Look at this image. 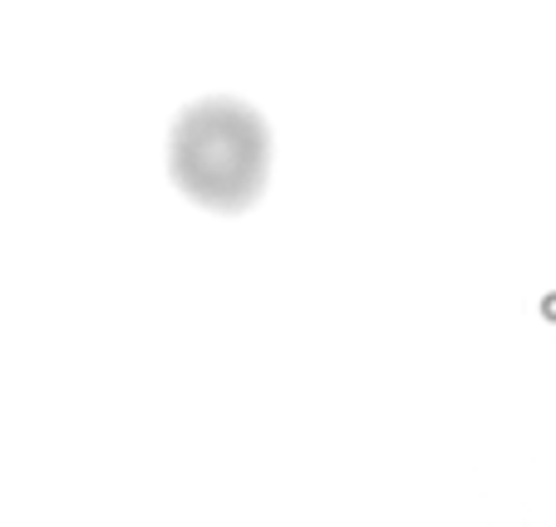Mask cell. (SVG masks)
Returning a JSON list of instances; mask_svg holds the SVG:
<instances>
[{
    "mask_svg": "<svg viewBox=\"0 0 556 527\" xmlns=\"http://www.w3.org/2000/svg\"><path fill=\"white\" fill-rule=\"evenodd\" d=\"M178 178L192 198L237 208L262 183V128L237 104L192 109L178 128Z\"/></svg>",
    "mask_w": 556,
    "mask_h": 527,
    "instance_id": "1",
    "label": "cell"
}]
</instances>
